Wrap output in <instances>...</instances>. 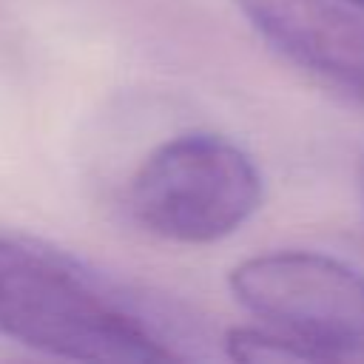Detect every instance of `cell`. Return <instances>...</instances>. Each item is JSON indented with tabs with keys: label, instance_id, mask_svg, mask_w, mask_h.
I'll use <instances>...</instances> for the list:
<instances>
[{
	"label": "cell",
	"instance_id": "6da1fadb",
	"mask_svg": "<svg viewBox=\"0 0 364 364\" xmlns=\"http://www.w3.org/2000/svg\"><path fill=\"white\" fill-rule=\"evenodd\" d=\"M0 336L71 361L156 364L182 358L142 316L74 264L0 236Z\"/></svg>",
	"mask_w": 364,
	"mask_h": 364
},
{
	"label": "cell",
	"instance_id": "7a4b0ae2",
	"mask_svg": "<svg viewBox=\"0 0 364 364\" xmlns=\"http://www.w3.org/2000/svg\"><path fill=\"white\" fill-rule=\"evenodd\" d=\"M264 182L253 156L213 131H188L159 142L131 173V219L176 245H210L233 236L262 208Z\"/></svg>",
	"mask_w": 364,
	"mask_h": 364
},
{
	"label": "cell",
	"instance_id": "3957f363",
	"mask_svg": "<svg viewBox=\"0 0 364 364\" xmlns=\"http://www.w3.org/2000/svg\"><path fill=\"white\" fill-rule=\"evenodd\" d=\"M233 299L259 321L316 347L327 361L364 355V273L316 250H270L228 273Z\"/></svg>",
	"mask_w": 364,
	"mask_h": 364
},
{
	"label": "cell",
	"instance_id": "277c9868",
	"mask_svg": "<svg viewBox=\"0 0 364 364\" xmlns=\"http://www.w3.org/2000/svg\"><path fill=\"white\" fill-rule=\"evenodd\" d=\"M284 60L364 102V9L338 0H233Z\"/></svg>",
	"mask_w": 364,
	"mask_h": 364
},
{
	"label": "cell",
	"instance_id": "5b68a950",
	"mask_svg": "<svg viewBox=\"0 0 364 364\" xmlns=\"http://www.w3.org/2000/svg\"><path fill=\"white\" fill-rule=\"evenodd\" d=\"M225 355L242 364H282V361H327L316 347L273 324H236L222 338Z\"/></svg>",
	"mask_w": 364,
	"mask_h": 364
},
{
	"label": "cell",
	"instance_id": "8992f818",
	"mask_svg": "<svg viewBox=\"0 0 364 364\" xmlns=\"http://www.w3.org/2000/svg\"><path fill=\"white\" fill-rule=\"evenodd\" d=\"M347 3H355V6H361V9H364V0H347Z\"/></svg>",
	"mask_w": 364,
	"mask_h": 364
}]
</instances>
